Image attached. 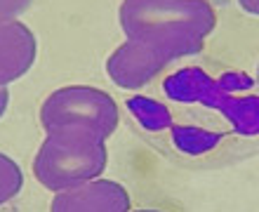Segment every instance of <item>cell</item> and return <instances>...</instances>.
<instances>
[{"label":"cell","mask_w":259,"mask_h":212,"mask_svg":"<svg viewBox=\"0 0 259 212\" xmlns=\"http://www.w3.org/2000/svg\"><path fill=\"white\" fill-rule=\"evenodd\" d=\"M118 24L125 40L144 43L175 57L200 55L217 28L210 0H123Z\"/></svg>","instance_id":"1"},{"label":"cell","mask_w":259,"mask_h":212,"mask_svg":"<svg viewBox=\"0 0 259 212\" xmlns=\"http://www.w3.org/2000/svg\"><path fill=\"white\" fill-rule=\"evenodd\" d=\"M106 165V139L82 130H55L45 132L31 170L42 189L59 193L102 177Z\"/></svg>","instance_id":"2"},{"label":"cell","mask_w":259,"mask_h":212,"mask_svg":"<svg viewBox=\"0 0 259 212\" xmlns=\"http://www.w3.org/2000/svg\"><path fill=\"white\" fill-rule=\"evenodd\" d=\"M38 116L45 132L82 130L102 139H109L120 123L116 99L92 85H64L50 92Z\"/></svg>","instance_id":"3"},{"label":"cell","mask_w":259,"mask_h":212,"mask_svg":"<svg viewBox=\"0 0 259 212\" xmlns=\"http://www.w3.org/2000/svg\"><path fill=\"white\" fill-rule=\"evenodd\" d=\"M172 62L175 57L163 50L144 45V43L125 40L106 59V75L116 88L137 92L146 88L156 75L163 73Z\"/></svg>","instance_id":"4"},{"label":"cell","mask_w":259,"mask_h":212,"mask_svg":"<svg viewBox=\"0 0 259 212\" xmlns=\"http://www.w3.org/2000/svg\"><path fill=\"white\" fill-rule=\"evenodd\" d=\"M132 198L120 182L97 177L73 189L55 193L50 212H130Z\"/></svg>","instance_id":"5"},{"label":"cell","mask_w":259,"mask_h":212,"mask_svg":"<svg viewBox=\"0 0 259 212\" xmlns=\"http://www.w3.org/2000/svg\"><path fill=\"white\" fill-rule=\"evenodd\" d=\"M38 57V38L21 19L0 24V88L21 80L33 69Z\"/></svg>","instance_id":"6"},{"label":"cell","mask_w":259,"mask_h":212,"mask_svg":"<svg viewBox=\"0 0 259 212\" xmlns=\"http://www.w3.org/2000/svg\"><path fill=\"white\" fill-rule=\"evenodd\" d=\"M24 189V170L12 156L0 151V207L14 200Z\"/></svg>","instance_id":"7"},{"label":"cell","mask_w":259,"mask_h":212,"mask_svg":"<svg viewBox=\"0 0 259 212\" xmlns=\"http://www.w3.org/2000/svg\"><path fill=\"white\" fill-rule=\"evenodd\" d=\"M33 0H0V24L3 21H14L31 7Z\"/></svg>","instance_id":"8"},{"label":"cell","mask_w":259,"mask_h":212,"mask_svg":"<svg viewBox=\"0 0 259 212\" xmlns=\"http://www.w3.org/2000/svg\"><path fill=\"white\" fill-rule=\"evenodd\" d=\"M238 5L243 12L252 14V17H259V0H238Z\"/></svg>","instance_id":"9"},{"label":"cell","mask_w":259,"mask_h":212,"mask_svg":"<svg viewBox=\"0 0 259 212\" xmlns=\"http://www.w3.org/2000/svg\"><path fill=\"white\" fill-rule=\"evenodd\" d=\"M7 109H10V90H7V88H0V120L5 118Z\"/></svg>","instance_id":"10"},{"label":"cell","mask_w":259,"mask_h":212,"mask_svg":"<svg viewBox=\"0 0 259 212\" xmlns=\"http://www.w3.org/2000/svg\"><path fill=\"white\" fill-rule=\"evenodd\" d=\"M130 212H163V210H151V207H142V210H130Z\"/></svg>","instance_id":"11"},{"label":"cell","mask_w":259,"mask_h":212,"mask_svg":"<svg viewBox=\"0 0 259 212\" xmlns=\"http://www.w3.org/2000/svg\"><path fill=\"white\" fill-rule=\"evenodd\" d=\"M257 85H259V64H257Z\"/></svg>","instance_id":"12"}]
</instances>
